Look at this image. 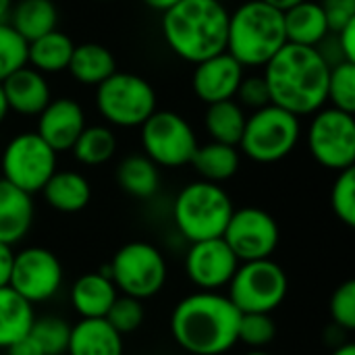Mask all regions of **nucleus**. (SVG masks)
Masks as SVG:
<instances>
[{
    "instance_id": "f257e3e1",
    "label": "nucleus",
    "mask_w": 355,
    "mask_h": 355,
    "mask_svg": "<svg viewBox=\"0 0 355 355\" xmlns=\"http://www.w3.org/2000/svg\"><path fill=\"white\" fill-rule=\"evenodd\" d=\"M262 69L270 104L300 119L324 108L331 64L318 48L285 44Z\"/></svg>"
},
{
    "instance_id": "f03ea898",
    "label": "nucleus",
    "mask_w": 355,
    "mask_h": 355,
    "mask_svg": "<svg viewBox=\"0 0 355 355\" xmlns=\"http://www.w3.org/2000/svg\"><path fill=\"white\" fill-rule=\"evenodd\" d=\"M241 312L218 291L183 297L171 314V333L191 355H223L237 345Z\"/></svg>"
},
{
    "instance_id": "7ed1b4c3",
    "label": "nucleus",
    "mask_w": 355,
    "mask_h": 355,
    "mask_svg": "<svg viewBox=\"0 0 355 355\" xmlns=\"http://www.w3.org/2000/svg\"><path fill=\"white\" fill-rule=\"evenodd\" d=\"M160 27L171 52L198 64L225 52L229 10L220 0H181L162 12Z\"/></svg>"
},
{
    "instance_id": "20e7f679",
    "label": "nucleus",
    "mask_w": 355,
    "mask_h": 355,
    "mask_svg": "<svg viewBox=\"0 0 355 355\" xmlns=\"http://www.w3.org/2000/svg\"><path fill=\"white\" fill-rule=\"evenodd\" d=\"M285 44L283 10L262 0H248L229 12L225 50L243 69L264 67Z\"/></svg>"
},
{
    "instance_id": "39448f33",
    "label": "nucleus",
    "mask_w": 355,
    "mask_h": 355,
    "mask_svg": "<svg viewBox=\"0 0 355 355\" xmlns=\"http://www.w3.org/2000/svg\"><path fill=\"white\" fill-rule=\"evenodd\" d=\"M233 210L231 196L223 189V185L200 179L187 183L177 193L173 204V220L177 231L189 243H196L223 237Z\"/></svg>"
},
{
    "instance_id": "423d86ee",
    "label": "nucleus",
    "mask_w": 355,
    "mask_h": 355,
    "mask_svg": "<svg viewBox=\"0 0 355 355\" xmlns=\"http://www.w3.org/2000/svg\"><path fill=\"white\" fill-rule=\"evenodd\" d=\"M300 135V116L275 104H268L264 108L254 110L245 119L243 135L237 148L243 156L258 164H275L295 150Z\"/></svg>"
},
{
    "instance_id": "0eeeda50",
    "label": "nucleus",
    "mask_w": 355,
    "mask_h": 355,
    "mask_svg": "<svg viewBox=\"0 0 355 355\" xmlns=\"http://www.w3.org/2000/svg\"><path fill=\"white\" fill-rule=\"evenodd\" d=\"M156 104V89L135 73L114 71L96 87V108L112 127H141L158 110Z\"/></svg>"
},
{
    "instance_id": "6e6552de",
    "label": "nucleus",
    "mask_w": 355,
    "mask_h": 355,
    "mask_svg": "<svg viewBox=\"0 0 355 355\" xmlns=\"http://www.w3.org/2000/svg\"><path fill=\"white\" fill-rule=\"evenodd\" d=\"M229 287V300L241 314H272L289 293V279L272 258L239 262Z\"/></svg>"
},
{
    "instance_id": "1a4fd4ad",
    "label": "nucleus",
    "mask_w": 355,
    "mask_h": 355,
    "mask_svg": "<svg viewBox=\"0 0 355 355\" xmlns=\"http://www.w3.org/2000/svg\"><path fill=\"white\" fill-rule=\"evenodd\" d=\"M108 275L119 293L139 302L158 295L166 283V260L162 252L148 241H129L116 250Z\"/></svg>"
},
{
    "instance_id": "9d476101",
    "label": "nucleus",
    "mask_w": 355,
    "mask_h": 355,
    "mask_svg": "<svg viewBox=\"0 0 355 355\" xmlns=\"http://www.w3.org/2000/svg\"><path fill=\"white\" fill-rule=\"evenodd\" d=\"M139 129L144 154L158 168L187 166L200 146L189 121L173 110H156Z\"/></svg>"
},
{
    "instance_id": "9b49d317",
    "label": "nucleus",
    "mask_w": 355,
    "mask_h": 355,
    "mask_svg": "<svg viewBox=\"0 0 355 355\" xmlns=\"http://www.w3.org/2000/svg\"><path fill=\"white\" fill-rule=\"evenodd\" d=\"M56 156L58 154L35 131L19 133L2 152V179L33 196L42 191L46 181L56 173Z\"/></svg>"
},
{
    "instance_id": "f8f14e48",
    "label": "nucleus",
    "mask_w": 355,
    "mask_h": 355,
    "mask_svg": "<svg viewBox=\"0 0 355 355\" xmlns=\"http://www.w3.org/2000/svg\"><path fill=\"white\" fill-rule=\"evenodd\" d=\"M308 148L312 158L335 173L354 168L355 119L354 114L324 106L312 114L308 127Z\"/></svg>"
},
{
    "instance_id": "ddd939ff",
    "label": "nucleus",
    "mask_w": 355,
    "mask_h": 355,
    "mask_svg": "<svg viewBox=\"0 0 355 355\" xmlns=\"http://www.w3.org/2000/svg\"><path fill=\"white\" fill-rule=\"evenodd\" d=\"M223 239L239 262L266 260L279 248L281 229L270 212L258 206H243L233 210Z\"/></svg>"
},
{
    "instance_id": "4468645a",
    "label": "nucleus",
    "mask_w": 355,
    "mask_h": 355,
    "mask_svg": "<svg viewBox=\"0 0 355 355\" xmlns=\"http://www.w3.org/2000/svg\"><path fill=\"white\" fill-rule=\"evenodd\" d=\"M62 264L46 248H25L15 254L8 287L31 306L52 300L62 287Z\"/></svg>"
},
{
    "instance_id": "2eb2a0df",
    "label": "nucleus",
    "mask_w": 355,
    "mask_h": 355,
    "mask_svg": "<svg viewBox=\"0 0 355 355\" xmlns=\"http://www.w3.org/2000/svg\"><path fill=\"white\" fill-rule=\"evenodd\" d=\"M239 266V260L223 237L189 243L185 254V275L200 291H218L227 287Z\"/></svg>"
},
{
    "instance_id": "dca6fc26",
    "label": "nucleus",
    "mask_w": 355,
    "mask_h": 355,
    "mask_svg": "<svg viewBox=\"0 0 355 355\" xmlns=\"http://www.w3.org/2000/svg\"><path fill=\"white\" fill-rule=\"evenodd\" d=\"M245 69L225 50L196 64L191 75V87L200 102L216 104L225 100H235Z\"/></svg>"
},
{
    "instance_id": "f3484780",
    "label": "nucleus",
    "mask_w": 355,
    "mask_h": 355,
    "mask_svg": "<svg viewBox=\"0 0 355 355\" xmlns=\"http://www.w3.org/2000/svg\"><path fill=\"white\" fill-rule=\"evenodd\" d=\"M87 127L85 112L73 98L50 100L48 106L37 114L35 133L56 152H71L81 131Z\"/></svg>"
},
{
    "instance_id": "a211bd4d",
    "label": "nucleus",
    "mask_w": 355,
    "mask_h": 355,
    "mask_svg": "<svg viewBox=\"0 0 355 355\" xmlns=\"http://www.w3.org/2000/svg\"><path fill=\"white\" fill-rule=\"evenodd\" d=\"M0 85L8 112H17L21 116H37L52 100L46 75L31 69L29 64L8 75Z\"/></svg>"
},
{
    "instance_id": "6ab92c4d",
    "label": "nucleus",
    "mask_w": 355,
    "mask_h": 355,
    "mask_svg": "<svg viewBox=\"0 0 355 355\" xmlns=\"http://www.w3.org/2000/svg\"><path fill=\"white\" fill-rule=\"evenodd\" d=\"M119 291L108 275V268L81 275L71 289V304L81 318H106Z\"/></svg>"
},
{
    "instance_id": "aec40b11",
    "label": "nucleus",
    "mask_w": 355,
    "mask_h": 355,
    "mask_svg": "<svg viewBox=\"0 0 355 355\" xmlns=\"http://www.w3.org/2000/svg\"><path fill=\"white\" fill-rule=\"evenodd\" d=\"M33 225V196L0 177V243H19Z\"/></svg>"
},
{
    "instance_id": "412c9836",
    "label": "nucleus",
    "mask_w": 355,
    "mask_h": 355,
    "mask_svg": "<svg viewBox=\"0 0 355 355\" xmlns=\"http://www.w3.org/2000/svg\"><path fill=\"white\" fill-rule=\"evenodd\" d=\"M283 21L287 44L318 48L331 35L324 10L316 0H302L289 6L283 10Z\"/></svg>"
},
{
    "instance_id": "4be33fe9",
    "label": "nucleus",
    "mask_w": 355,
    "mask_h": 355,
    "mask_svg": "<svg viewBox=\"0 0 355 355\" xmlns=\"http://www.w3.org/2000/svg\"><path fill=\"white\" fill-rule=\"evenodd\" d=\"M67 355H123V337L104 318H81L71 327Z\"/></svg>"
},
{
    "instance_id": "5701e85b",
    "label": "nucleus",
    "mask_w": 355,
    "mask_h": 355,
    "mask_svg": "<svg viewBox=\"0 0 355 355\" xmlns=\"http://www.w3.org/2000/svg\"><path fill=\"white\" fill-rule=\"evenodd\" d=\"M46 204L62 214H75L85 210L92 200L89 181L77 171H56L42 187Z\"/></svg>"
},
{
    "instance_id": "b1692460",
    "label": "nucleus",
    "mask_w": 355,
    "mask_h": 355,
    "mask_svg": "<svg viewBox=\"0 0 355 355\" xmlns=\"http://www.w3.org/2000/svg\"><path fill=\"white\" fill-rule=\"evenodd\" d=\"M67 71L77 83L87 87H98L116 71V60L106 46L96 42H85L73 48V56L69 60Z\"/></svg>"
},
{
    "instance_id": "393cba45",
    "label": "nucleus",
    "mask_w": 355,
    "mask_h": 355,
    "mask_svg": "<svg viewBox=\"0 0 355 355\" xmlns=\"http://www.w3.org/2000/svg\"><path fill=\"white\" fill-rule=\"evenodd\" d=\"M6 23L29 44L56 29L58 8L52 0H19Z\"/></svg>"
},
{
    "instance_id": "a878e982",
    "label": "nucleus",
    "mask_w": 355,
    "mask_h": 355,
    "mask_svg": "<svg viewBox=\"0 0 355 355\" xmlns=\"http://www.w3.org/2000/svg\"><path fill=\"white\" fill-rule=\"evenodd\" d=\"M239 162H241V156L235 146L208 141V144L196 148L189 164L196 168V173L200 175L202 181L220 185L237 175Z\"/></svg>"
},
{
    "instance_id": "bb28decb",
    "label": "nucleus",
    "mask_w": 355,
    "mask_h": 355,
    "mask_svg": "<svg viewBox=\"0 0 355 355\" xmlns=\"http://www.w3.org/2000/svg\"><path fill=\"white\" fill-rule=\"evenodd\" d=\"M119 187L137 200H150L160 189V168L146 154H129L116 166Z\"/></svg>"
},
{
    "instance_id": "cd10ccee",
    "label": "nucleus",
    "mask_w": 355,
    "mask_h": 355,
    "mask_svg": "<svg viewBox=\"0 0 355 355\" xmlns=\"http://www.w3.org/2000/svg\"><path fill=\"white\" fill-rule=\"evenodd\" d=\"M35 320L33 306L10 287H0V349L27 337Z\"/></svg>"
},
{
    "instance_id": "c85d7f7f",
    "label": "nucleus",
    "mask_w": 355,
    "mask_h": 355,
    "mask_svg": "<svg viewBox=\"0 0 355 355\" xmlns=\"http://www.w3.org/2000/svg\"><path fill=\"white\" fill-rule=\"evenodd\" d=\"M73 40L67 33L54 29L27 44V64L44 75L67 71L69 60L73 56Z\"/></svg>"
},
{
    "instance_id": "c756f323",
    "label": "nucleus",
    "mask_w": 355,
    "mask_h": 355,
    "mask_svg": "<svg viewBox=\"0 0 355 355\" xmlns=\"http://www.w3.org/2000/svg\"><path fill=\"white\" fill-rule=\"evenodd\" d=\"M245 110L235 100H225L216 104H208L204 114V127L210 135V141H218L225 146H239L243 127H245Z\"/></svg>"
},
{
    "instance_id": "7c9ffc66",
    "label": "nucleus",
    "mask_w": 355,
    "mask_h": 355,
    "mask_svg": "<svg viewBox=\"0 0 355 355\" xmlns=\"http://www.w3.org/2000/svg\"><path fill=\"white\" fill-rule=\"evenodd\" d=\"M77 162L85 166L106 164L116 152V137L108 125H87L71 148Z\"/></svg>"
},
{
    "instance_id": "2f4dec72",
    "label": "nucleus",
    "mask_w": 355,
    "mask_h": 355,
    "mask_svg": "<svg viewBox=\"0 0 355 355\" xmlns=\"http://www.w3.org/2000/svg\"><path fill=\"white\" fill-rule=\"evenodd\" d=\"M327 102L343 112H355V62H339L329 71Z\"/></svg>"
},
{
    "instance_id": "473e14b6",
    "label": "nucleus",
    "mask_w": 355,
    "mask_h": 355,
    "mask_svg": "<svg viewBox=\"0 0 355 355\" xmlns=\"http://www.w3.org/2000/svg\"><path fill=\"white\" fill-rule=\"evenodd\" d=\"M29 335L42 347L44 355H67L71 324L58 316H42L33 320Z\"/></svg>"
},
{
    "instance_id": "72a5a7b5",
    "label": "nucleus",
    "mask_w": 355,
    "mask_h": 355,
    "mask_svg": "<svg viewBox=\"0 0 355 355\" xmlns=\"http://www.w3.org/2000/svg\"><path fill=\"white\" fill-rule=\"evenodd\" d=\"M277 337V324L272 314H241L237 329V343L250 349H264Z\"/></svg>"
},
{
    "instance_id": "f704fd0d",
    "label": "nucleus",
    "mask_w": 355,
    "mask_h": 355,
    "mask_svg": "<svg viewBox=\"0 0 355 355\" xmlns=\"http://www.w3.org/2000/svg\"><path fill=\"white\" fill-rule=\"evenodd\" d=\"M25 64L27 42L8 23H0V83Z\"/></svg>"
},
{
    "instance_id": "c9c22d12",
    "label": "nucleus",
    "mask_w": 355,
    "mask_h": 355,
    "mask_svg": "<svg viewBox=\"0 0 355 355\" xmlns=\"http://www.w3.org/2000/svg\"><path fill=\"white\" fill-rule=\"evenodd\" d=\"M144 302L135 300V297H129V295H116L114 304L110 306L108 314H106V322L121 335H129V333H135L141 322H144Z\"/></svg>"
},
{
    "instance_id": "e433bc0d",
    "label": "nucleus",
    "mask_w": 355,
    "mask_h": 355,
    "mask_svg": "<svg viewBox=\"0 0 355 355\" xmlns=\"http://www.w3.org/2000/svg\"><path fill=\"white\" fill-rule=\"evenodd\" d=\"M331 208L345 227H355V168L337 173L331 189Z\"/></svg>"
},
{
    "instance_id": "4c0bfd02",
    "label": "nucleus",
    "mask_w": 355,
    "mask_h": 355,
    "mask_svg": "<svg viewBox=\"0 0 355 355\" xmlns=\"http://www.w3.org/2000/svg\"><path fill=\"white\" fill-rule=\"evenodd\" d=\"M329 310L337 327L355 331V281H345L335 289Z\"/></svg>"
},
{
    "instance_id": "58836bf2",
    "label": "nucleus",
    "mask_w": 355,
    "mask_h": 355,
    "mask_svg": "<svg viewBox=\"0 0 355 355\" xmlns=\"http://www.w3.org/2000/svg\"><path fill=\"white\" fill-rule=\"evenodd\" d=\"M235 98H237L235 102L241 108H252V110H258V108H264L270 104V94H268V87H266V81L262 75L243 77Z\"/></svg>"
},
{
    "instance_id": "ea45409f",
    "label": "nucleus",
    "mask_w": 355,
    "mask_h": 355,
    "mask_svg": "<svg viewBox=\"0 0 355 355\" xmlns=\"http://www.w3.org/2000/svg\"><path fill=\"white\" fill-rule=\"evenodd\" d=\"M331 33L355 21V0H320Z\"/></svg>"
},
{
    "instance_id": "a19ab883",
    "label": "nucleus",
    "mask_w": 355,
    "mask_h": 355,
    "mask_svg": "<svg viewBox=\"0 0 355 355\" xmlns=\"http://www.w3.org/2000/svg\"><path fill=\"white\" fill-rule=\"evenodd\" d=\"M335 35L337 48L343 56V60L347 62H355V21L347 23L345 27H341Z\"/></svg>"
},
{
    "instance_id": "79ce46f5",
    "label": "nucleus",
    "mask_w": 355,
    "mask_h": 355,
    "mask_svg": "<svg viewBox=\"0 0 355 355\" xmlns=\"http://www.w3.org/2000/svg\"><path fill=\"white\" fill-rule=\"evenodd\" d=\"M12 260H15L12 248L6 245V243H0V287H8L10 270H12Z\"/></svg>"
},
{
    "instance_id": "37998d69",
    "label": "nucleus",
    "mask_w": 355,
    "mask_h": 355,
    "mask_svg": "<svg viewBox=\"0 0 355 355\" xmlns=\"http://www.w3.org/2000/svg\"><path fill=\"white\" fill-rule=\"evenodd\" d=\"M6 355H44L42 347L35 343V339L31 335L19 339L17 343H12L8 349H6Z\"/></svg>"
},
{
    "instance_id": "c03bdc74",
    "label": "nucleus",
    "mask_w": 355,
    "mask_h": 355,
    "mask_svg": "<svg viewBox=\"0 0 355 355\" xmlns=\"http://www.w3.org/2000/svg\"><path fill=\"white\" fill-rule=\"evenodd\" d=\"M141 2H144L146 6L158 10V12H164V10H168L171 6H175V4L181 2V0H141Z\"/></svg>"
},
{
    "instance_id": "a18cd8bd",
    "label": "nucleus",
    "mask_w": 355,
    "mask_h": 355,
    "mask_svg": "<svg viewBox=\"0 0 355 355\" xmlns=\"http://www.w3.org/2000/svg\"><path fill=\"white\" fill-rule=\"evenodd\" d=\"M12 4H15V0H0V23H6L8 21V15L12 10Z\"/></svg>"
},
{
    "instance_id": "49530a36",
    "label": "nucleus",
    "mask_w": 355,
    "mask_h": 355,
    "mask_svg": "<svg viewBox=\"0 0 355 355\" xmlns=\"http://www.w3.org/2000/svg\"><path fill=\"white\" fill-rule=\"evenodd\" d=\"M262 2H266V4H270V6H275L279 10H287L289 6H293V4H297L302 0H262Z\"/></svg>"
},
{
    "instance_id": "de8ad7c7",
    "label": "nucleus",
    "mask_w": 355,
    "mask_h": 355,
    "mask_svg": "<svg viewBox=\"0 0 355 355\" xmlns=\"http://www.w3.org/2000/svg\"><path fill=\"white\" fill-rule=\"evenodd\" d=\"M6 114H8V106H6V98H4L2 85H0V125H2V121L6 119Z\"/></svg>"
},
{
    "instance_id": "09e8293b",
    "label": "nucleus",
    "mask_w": 355,
    "mask_h": 355,
    "mask_svg": "<svg viewBox=\"0 0 355 355\" xmlns=\"http://www.w3.org/2000/svg\"><path fill=\"white\" fill-rule=\"evenodd\" d=\"M331 355H355V345L354 343H345L339 349H335Z\"/></svg>"
},
{
    "instance_id": "8fccbe9b",
    "label": "nucleus",
    "mask_w": 355,
    "mask_h": 355,
    "mask_svg": "<svg viewBox=\"0 0 355 355\" xmlns=\"http://www.w3.org/2000/svg\"><path fill=\"white\" fill-rule=\"evenodd\" d=\"M245 355H272V354H268V352H264V349H252V352H248Z\"/></svg>"
},
{
    "instance_id": "3c124183",
    "label": "nucleus",
    "mask_w": 355,
    "mask_h": 355,
    "mask_svg": "<svg viewBox=\"0 0 355 355\" xmlns=\"http://www.w3.org/2000/svg\"><path fill=\"white\" fill-rule=\"evenodd\" d=\"M96 2H112V0H96Z\"/></svg>"
},
{
    "instance_id": "603ef678",
    "label": "nucleus",
    "mask_w": 355,
    "mask_h": 355,
    "mask_svg": "<svg viewBox=\"0 0 355 355\" xmlns=\"http://www.w3.org/2000/svg\"><path fill=\"white\" fill-rule=\"evenodd\" d=\"M220 2H223V0H220Z\"/></svg>"
}]
</instances>
